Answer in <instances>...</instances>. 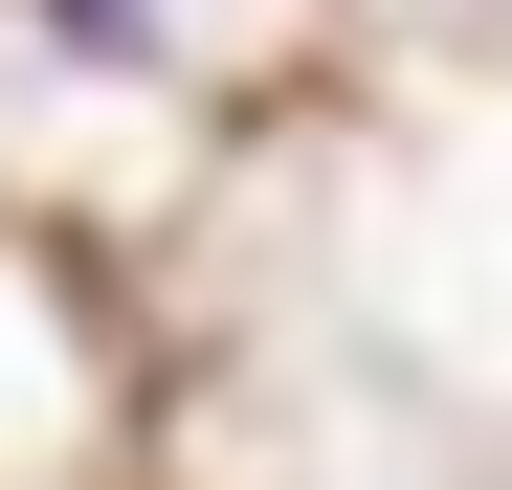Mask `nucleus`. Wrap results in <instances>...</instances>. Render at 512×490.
Returning a JSON list of instances; mask_svg holds the SVG:
<instances>
[{
	"instance_id": "1",
	"label": "nucleus",
	"mask_w": 512,
	"mask_h": 490,
	"mask_svg": "<svg viewBox=\"0 0 512 490\" xmlns=\"http://www.w3.org/2000/svg\"><path fill=\"white\" fill-rule=\"evenodd\" d=\"M23 23H45L67 67H134V45H156V0H23Z\"/></svg>"
}]
</instances>
